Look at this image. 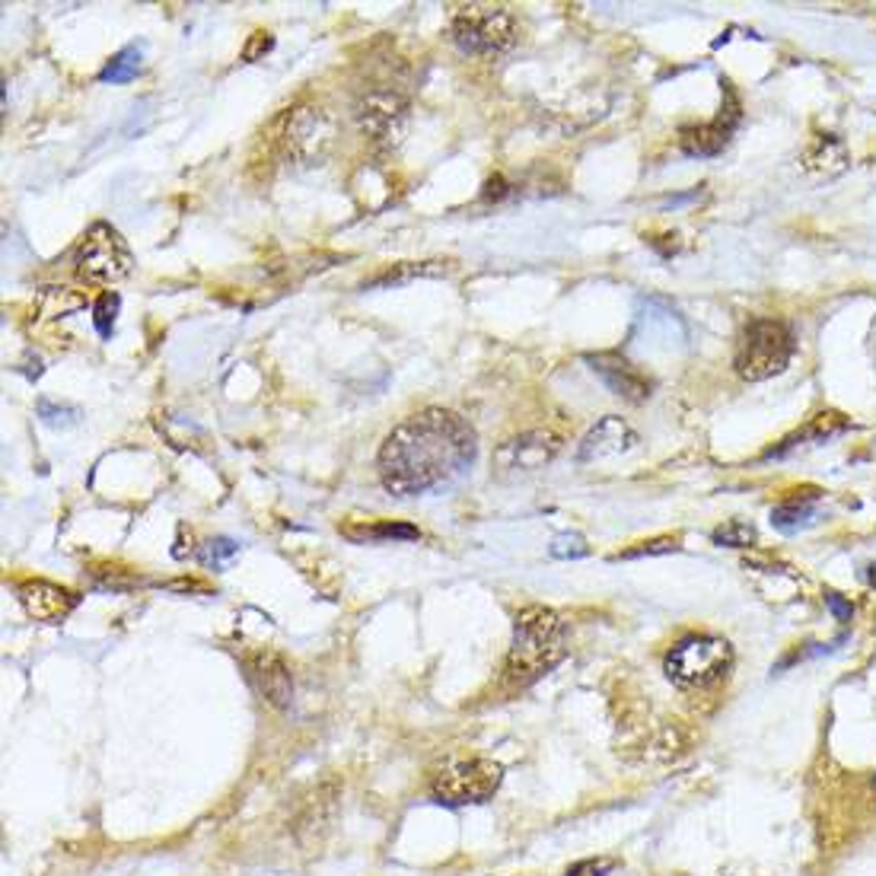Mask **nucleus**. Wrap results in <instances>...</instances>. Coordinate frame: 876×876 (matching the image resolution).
Listing matches in <instances>:
<instances>
[{"label":"nucleus","instance_id":"obj_20","mask_svg":"<svg viewBox=\"0 0 876 876\" xmlns=\"http://www.w3.org/2000/svg\"><path fill=\"white\" fill-rule=\"evenodd\" d=\"M756 538H759L756 526L746 520H727L724 526L714 530V545H727V548H749L756 545Z\"/></svg>","mask_w":876,"mask_h":876},{"label":"nucleus","instance_id":"obj_5","mask_svg":"<svg viewBox=\"0 0 876 876\" xmlns=\"http://www.w3.org/2000/svg\"><path fill=\"white\" fill-rule=\"evenodd\" d=\"M794 357V335L778 319H752L736 347V373L749 383L778 377Z\"/></svg>","mask_w":876,"mask_h":876},{"label":"nucleus","instance_id":"obj_22","mask_svg":"<svg viewBox=\"0 0 876 876\" xmlns=\"http://www.w3.org/2000/svg\"><path fill=\"white\" fill-rule=\"evenodd\" d=\"M443 265L440 262H424V265H398L395 271H386L380 278L370 281V288H390V284H402V281H411V278H428V275H440Z\"/></svg>","mask_w":876,"mask_h":876},{"label":"nucleus","instance_id":"obj_14","mask_svg":"<svg viewBox=\"0 0 876 876\" xmlns=\"http://www.w3.org/2000/svg\"><path fill=\"white\" fill-rule=\"evenodd\" d=\"M637 446V434L632 431V424L625 418H602L589 428V434L581 443V462H593V459H609V456H622Z\"/></svg>","mask_w":876,"mask_h":876},{"label":"nucleus","instance_id":"obj_1","mask_svg":"<svg viewBox=\"0 0 876 876\" xmlns=\"http://www.w3.org/2000/svg\"><path fill=\"white\" fill-rule=\"evenodd\" d=\"M479 453L472 424L446 408H424L405 418L383 440L377 469L395 497H418L459 479Z\"/></svg>","mask_w":876,"mask_h":876},{"label":"nucleus","instance_id":"obj_4","mask_svg":"<svg viewBox=\"0 0 876 876\" xmlns=\"http://www.w3.org/2000/svg\"><path fill=\"white\" fill-rule=\"evenodd\" d=\"M733 666V647L714 634H691L666 653V676L682 688H708L721 682Z\"/></svg>","mask_w":876,"mask_h":876},{"label":"nucleus","instance_id":"obj_25","mask_svg":"<svg viewBox=\"0 0 876 876\" xmlns=\"http://www.w3.org/2000/svg\"><path fill=\"white\" fill-rule=\"evenodd\" d=\"M39 415L42 421L51 424V428H71L80 421V408H71V405H51L49 398L39 402Z\"/></svg>","mask_w":876,"mask_h":876},{"label":"nucleus","instance_id":"obj_17","mask_svg":"<svg viewBox=\"0 0 876 876\" xmlns=\"http://www.w3.org/2000/svg\"><path fill=\"white\" fill-rule=\"evenodd\" d=\"M816 504H820V491L790 494L772 510V526H778L780 533H797V530L810 526L816 520Z\"/></svg>","mask_w":876,"mask_h":876},{"label":"nucleus","instance_id":"obj_15","mask_svg":"<svg viewBox=\"0 0 876 876\" xmlns=\"http://www.w3.org/2000/svg\"><path fill=\"white\" fill-rule=\"evenodd\" d=\"M736 122H739V112H736V115H727V118H724V112H721V118L711 122V125L685 128V131H682V150H685L688 156H718L724 147L731 144V135L733 128H736Z\"/></svg>","mask_w":876,"mask_h":876},{"label":"nucleus","instance_id":"obj_19","mask_svg":"<svg viewBox=\"0 0 876 876\" xmlns=\"http://www.w3.org/2000/svg\"><path fill=\"white\" fill-rule=\"evenodd\" d=\"M141 74V46H128L122 49L99 74L102 84H128Z\"/></svg>","mask_w":876,"mask_h":876},{"label":"nucleus","instance_id":"obj_16","mask_svg":"<svg viewBox=\"0 0 876 876\" xmlns=\"http://www.w3.org/2000/svg\"><path fill=\"white\" fill-rule=\"evenodd\" d=\"M800 163H803L807 173L838 176V173H845V166H848V147L841 144L838 138H831V135H820L813 144L803 150Z\"/></svg>","mask_w":876,"mask_h":876},{"label":"nucleus","instance_id":"obj_3","mask_svg":"<svg viewBox=\"0 0 876 876\" xmlns=\"http://www.w3.org/2000/svg\"><path fill=\"white\" fill-rule=\"evenodd\" d=\"M449 36L462 54L491 61V58H500L517 46L520 26H517V16L510 13V7L466 3V7H456L453 23H449Z\"/></svg>","mask_w":876,"mask_h":876},{"label":"nucleus","instance_id":"obj_13","mask_svg":"<svg viewBox=\"0 0 876 876\" xmlns=\"http://www.w3.org/2000/svg\"><path fill=\"white\" fill-rule=\"evenodd\" d=\"M586 364L609 390L629 402H644L650 395V380L619 354H593V357H586Z\"/></svg>","mask_w":876,"mask_h":876},{"label":"nucleus","instance_id":"obj_23","mask_svg":"<svg viewBox=\"0 0 876 876\" xmlns=\"http://www.w3.org/2000/svg\"><path fill=\"white\" fill-rule=\"evenodd\" d=\"M237 551H240V545L233 538H211V542H204V548L198 555L207 568H224Z\"/></svg>","mask_w":876,"mask_h":876},{"label":"nucleus","instance_id":"obj_30","mask_svg":"<svg viewBox=\"0 0 876 876\" xmlns=\"http://www.w3.org/2000/svg\"><path fill=\"white\" fill-rule=\"evenodd\" d=\"M268 49H271V39H268V33H255V39L249 42V49L243 51V58H245V61H255V58H258L262 51H268Z\"/></svg>","mask_w":876,"mask_h":876},{"label":"nucleus","instance_id":"obj_27","mask_svg":"<svg viewBox=\"0 0 876 876\" xmlns=\"http://www.w3.org/2000/svg\"><path fill=\"white\" fill-rule=\"evenodd\" d=\"M115 313H118V293H102L97 300V306H93V322H97L99 335H109L112 332Z\"/></svg>","mask_w":876,"mask_h":876},{"label":"nucleus","instance_id":"obj_2","mask_svg":"<svg viewBox=\"0 0 876 876\" xmlns=\"http://www.w3.org/2000/svg\"><path fill=\"white\" fill-rule=\"evenodd\" d=\"M564 657V622L545 606H530L517 615L513 644L504 663L507 688H530Z\"/></svg>","mask_w":876,"mask_h":876},{"label":"nucleus","instance_id":"obj_7","mask_svg":"<svg viewBox=\"0 0 876 876\" xmlns=\"http://www.w3.org/2000/svg\"><path fill=\"white\" fill-rule=\"evenodd\" d=\"M504 780V769L491 759H466V762H453L443 772L434 775L431 790L443 803L462 807V803H485L497 794Z\"/></svg>","mask_w":876,"mask_h":876},{"label":"nucleus","instance_id":"obj_10","mask_svg":"<svg viewBox=\"0 0 876 876\" xmlns=\"http://www.w3.org/2000/svg\"><path fill=\"white\" fill-rule=\"evenodd\" d=\"M16 596H20L26 615L36 619V622H46V625L64 622L77 609V602H80L77 593H71V589H64V586L58 584H49V581H26V584H20Z\"/></svg>","mask_w":876,"mask_h":876},{"label":"nucleus","instance_id":"obj_6","mask_svg":"<svg viewBox=\"0 0 876 876\" xmlns=\"http://www.w3.org/2000/svg\"><path fill=\"white\" fill-rule=\"evenodd\" d=\"M74 265H77L80 278H87L93 284H118L122 278L131 275L135 258H131V249L125 243V237L112 224H93L77 245Z\"/></svg>","mask_w":876,"mask_h":876},{"label":"nucleus","instance_id":"obj_26","mask_svg":"<svg viewBox=\"0 0 876 876\" xmlns=\"http://www.w3.org/2000/svg\"><path fill=\"white\" fill-rule=\"evenodd\" d=\"M551 558H561V561H568V558H584L586 551V538L577 536V533H561V536L551 542Z\"/></svg>","mask_w":876,"mask_h":876},{"label":"nucleus","instance_id":"obj_24","mask_svg":"<svg viewBox=\"0 0 876 876\" xmlns=\"http://www.w3.org/2000/svg\"><path fill=\"white\" fill-rule=\"evenodd\" d=\"M670 551H680V542L676 538H650V542H637L634 548H625L619 555H612L615 561H629V558H644V555H670Z\"/></svg>","mask_w":876,"mask_h":876},{"label":"nucleus","instance_id":"obj_8","mask_svg":"<svg viewBox=\"0 0 876 876\" xmlns=\"http://www.w3.org/2000/svg\"><path fill=\"white\" fill-rule=\"evenodd\" d=\"M335 144V122L316 109V105H300L293 109L281 131V147L296 163H319Z\"/></svg>","mask_w":876,"mask_h":876},{"label":"nucleus","instance_id":"obj_29","mask_svg":"<svg viewBox=\"0 0 876 876\" xmlns=\"http://www.w3.org/2000/svg\"><path fill=\"white\" fill-rule=\"evenodd\" d=\"M826 606L838 622H851V615H854V606L848 599H841L838 593H831V589L826 593Z\"/></svg>","mask_w":876,"mask_h":876},{"label":"nucleus","instance_id":"obj_9","mask_svg":"<svg viewBox=\"0 0 876 876\" xmlns=\"http://www.w3.org/2000/svg\"><path fill=\"white\" fill-rule=\"evenodd\" d=\"M357 125L373 144L395 147L408 128V102L395 90H367L357 102Z\"/></svg>","mask_w":876,"mask_h":876},{"label":"nucleus","instance_id":"obj_28","mask_svg":"<svg viewBox=\"0 0 876 876\" xmlns=\"http://www.w3.org/2000/svg\"><path fill=\"white\" fill-rule=\"evenodd\" d=\"M615 871V861L612 858H589V861H577L568 876H609Z\"/></svg>","mask_w":876,"mask_h":876},{"label":"nucleus","instance_id":"obj_12","mask_svg":"<svg viewBox=\"0 0 876 876\" xmlns=\"http://www.w3.org/2000/svg\"><path fill=\"white\" fill-rule=\"evenodd\" d=\"M561 449V437L551 431H530L520 434L517 440L504 443V449L497 453L500 469H520V472H533L542 469L545 462H551Z\"/></svg>","mask_w":876,"mask_h":876},{"label":"nucleus","instance_id":"obj_18","mask_svg":"<svg viewBox=\"0 0 876 876\" xmlns=\"http://www.w3.org/2000/svg\"><path fill=\"white\" fill-rule=\"evenodd\" d=\"M848 428V418L845 415H838V411H823V415H816L803 431H797L794 437L784 440V446H778V449H772V456H780V453H787V449H794V446H800V440H816V443H826L828 437H835V434H841Z\"/></svg>","mask_w":876,"mask_h":876},{"label":"nucleus","instance_id":"obj_21","mask_svg":"<svg viewBox=\"0 0 876 876\" xmlns=\"http://www.w3.org/2000/svg\"><path fill=\"white\" fill-rule=\"evenodd\" d=\"M344 536L354 538V542H377V538H418L421 533L408 523H377V526H364L360 533L344 530Z\"/></svg>","mask_w":876,"mask_h":876},{"label":"nucleus","instance_id":"obj_11","mask_svg":"<svg viewBox=\"0 0 876 876\" xmlns=\"http://www.w3.org/2000/svg\"><path fill=\"white\" fill-rule=\"evenodd\" d=\"M245 670H249V682L255 685V691H258L268 704H275V708L291 704L293 676L291 670H288V663H284L278 653L262 650V653L249 657Z\"/></svg>","mask_w":876,"mask_h":876}]
</instances>
